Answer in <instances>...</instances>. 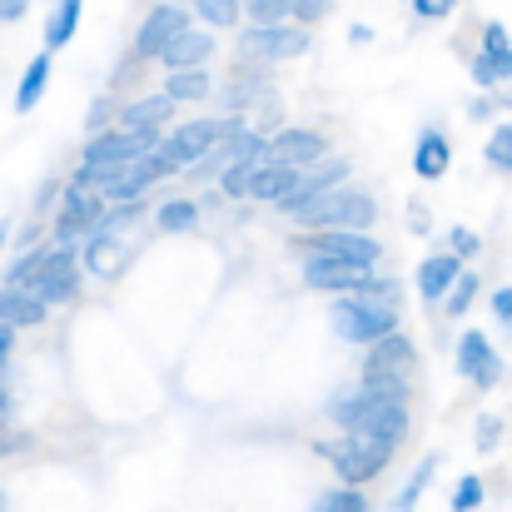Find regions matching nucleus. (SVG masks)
<instances>
[{"mask_svg": "<svg viewBox=\"0 0 512 512\" xmlns=\"http://www.w3.org/2000/svg\"><path fill=\"white\" fill-rule=\"evenodd\" d=\"M299 254L304 259H343V264H363V269H373L383 259L378 239H368L363 229H319L314 239L299 244Z\"/></svg>", "mask_w": 512, "mask_h": 512, "instance_id": "obj_7", "label": "nucleus"}, {"mask_svg": "<svg viewBox=\"0 0 512 512\" xmlns=\"http://www.w3.org/2000/svg\"><path fill=\"white\" fill-rule=\"evenodd\" d=\"M219 135H224V120H189V125H179L170 140H160V155L174 165V174L189 170V165H199L214 145H219Z\"/></svg>", "mask_w": 512, "mask_h": 512, "instance_id": "obj_8", "label": "nucleus"}, {"mask_svg": "<svg viewBox=\"0 0 512 512\" xmlns=\"http://www.w3.org/2000/svg\"><path fill=\"white\" fill-rule=\"evenodd\" d=\"M334 423L348 433L378 438L388 448H398L408 438V388L403 383H358L353 393L334 398Z\"/></svg>", "mask_w": 512, "mask_h": 512, "instance_id": "obj_1", "label": "nucleus"}, {"mask_svg": "<svg viewBox=\"0 0 512 512\" xmlns=\"http://www.w3.org/2000/svg\"><path fill=\"white\" fill-rule=\"evenodd\" d=\"M304 229H368L373 219H378V209H373V199L363 194V189H324V194H314L299 214H294Z\"/></svg>", "mask_w": 512, "mask_h": 512, "instance_id": "obj_4", "label": "nucleus"}, {"mask_svg": "<svg viewBox=\"0 0 512 512\" xmlns=\"http://www.w3.org/2000/svg\"><path fill=\"white\" fill-rule=\"evenodd\" d=\"M80 10H85V0H55V10H50V20H45V50H60V45L75 40Z\"/></svg>", "mask_w": 512, "mask_h": 512, "instance_id": "obj_19", "label": "nucleus"}, {"mask_svg": "<svg viewBox=\"0 0 512 512\" xmlns=\"http://www.w3.org/2000/svg\"><path fill=\"white\" fill-rule=\"evenodd\" d=\"M0 512H5V498H0Z\"/></svg>", "mask_w": 512, "mask_h": 512, "instance_id": "obj_48", "label": "nucleus"}, {"mask_svg": "<svg viewBox=\"0 0 512 512\" xmlns=\"http://www.w3.org/2000/svg\"><path fill=\"white\" fill-rule=\"evenodd\" d=\"M503 135H508V140H512V125H508V130H503Z\"/></svg>", "mask_w": 512, "mask_h": 512, "instance_id": "obj_47", "label": "nucleus"}, {"mask_svg": "<svg viewBox=\"0 0 512 512\" xmlns=\"http://www.w3.org/2000/svg\"><path fill=\"white\" fill-rule=\"evenodd\" d=\"M209 75H204V65L199 70H170V85H165V95H170L174 105L179 100H209Z\"/></svg>", "mask_w": 512, "mask_h": 512, "instance_id": "obj_24", "label": "nucleus"}, {"mask_svg": "<svg viewBox=\"0 0 512 512\" xmlns=\"http://www.w3.org/2000/svg\"><path fill=\"white\" fill-rule=\"evenodd\" d=\"M45 80H50V50H40V55L25 65V75H20V90H15V110H20V115L40 105V95H45Z\"/></svg>", "mask_w": 512, "mask_h": 512, "instance_id": "obj_22", "label": "nucleus"}, {"mask_svg": "<svg viewBox=\"0 0 512 512\" xmlns=\"http://www.w3.org/2000/svg\"><path fill=\"white\" fill-rule=\"evenodd\" d=\"M433 473H438V458H423V463L413 468V478L403 483V493L393 498V512H413L418 508V498H423V488L433 483Z\"/></svg>", "mask_w": 512, "mask_h": 512, "instance_id": "obj_25", "label": "nucleus"}, {"mask_svg": "<svg viewBox=\"0 0 512 512\" xmlns=\"http://www.w3.org/2000/svg\"><path fill=\"white\" fill-rule=\"evenodd\" d=\"M498 433H503V423H498V418H483V423H478V448L488 453V448L498 443Z\"/></svg>", "mask_w": 512, "mask_h": 512, "instance_id": "obj_38", "label": "nucleus"}, {"mask_svg": "<svg viewBox=\"0 0 512 512\" xmlns=\"http://www.w3.org/2000/svg\"><path fill=\"white\" fill-rule=\"evenodd\" d=\"M493 314H498L503 324H512V289H498V294H493Z\"/></svg>", "mask_w": 512, "mask_h": 512, "instance_id": "obj_40", "label": "nucleus"}, {"mask_svg": "<svg viewBox=\"0 0 512 512\" xmlns=\"http://www.w3.org/2000/svg\"><path fill=\"white\" fill-rule=\"evenodd\" d=\"M105 120H110V105H105V100H100V105H95V110H90V130H100V125H105Z\"/></svg>", "mask_w": 512, "mask_h": 512, "instance_id": "obj_44", "label": "nucleus"}, {"mask_svg": "<svg viewBox=\"0 0 512 512\" xmlns=\"http://www.w3.org/2000/svg\"><path fill=\"white\" fill-rule=\"evenodd\" d=\"M488 165H498V170H512V140L498 130L493 140H488Z\"/></svg>", "mask_w": 512, "mask_h": 512, "instance_id": "obj_34", "label": "nucleus"}, {"mask_svg": "<svg viewBox=\"0 0 512 512\" xmlns=\"http://www.w3.org/2000/svg\"><path fill=\"white\" fill-rule=\"evenodd\" d=\"M75 284H80V274H75L70 244H60V249H35V254H25V259L10 269V289H30L40 304H65V299L75 294Z\"/></svg>", "mask_w": 512, "mask_h": 512, "instance_id": "obj_3", "label": "nucleus"}, {"mask_svg": "<svg viewBox=\"0 0 512 512\" xmlns=\"http://www.w3.org/2000/svg\"><path fill=\"white\" fill-rule=\"evenodd\" d=\"M473 289H478V284H473V279H463V284L453 289V299H448V309H453V314H463V309L473 304Z\"/></svg>", "mask_w": 512, "mask_h": 512, "instance_id": "obj_37", "label": "nucleus"}, {"mask_svg": "<svg viewBox=\"0 0 512 512\" xmlns=\"http://www.w3.org/2000/svg\"><path fill=\"white\" fill-rule=\"evenodd\" d=\"M413 373V343L403 339L398 329L373 339L368 358H363V383H403Z\"/></svg>", "mask_w": 512, "mask_h": 512, "instance_id": "obj_10", "label": "nucleus"}, {"mask_svg": "<svg viewBox=\"0 0 512 512\" xmlns=\"http://www.w3.org/2000/svg\"><path fill=\"white\" fill-rule=\"evenodd\" d=\"M299 174L304 170H294V165H269V160H259V165H254V179H249V194H254V199H274V204H279V199L299 184Z\"/></svg>", "mask_w": 512, "mask_h": 512, "instance_id": "obj_17", "label": "nucleus"}, {"mask_svg": "<svg viewBox=\"0 0 512 512\" xmlns=\"http://www.w3.org/2000/svg\"><path fill=\"white\" fill-rule=\"evenodd\" d=\"M10 413V393H5V383H0V418Z\"/></svg>", "mask_w": 512, "mask_h": 512, "instance_id": "obj_45", "label": "nucleus"}, {"mask_svg": "<svg viewBox=\"0 0 512 512\" xmlns=\"http://www.w3.org/2000/svg\"><path fill=\"white\" fill-rule=\"evenodd\" d=\"M413 170H418V179H443V174H448V140H443L438 130H428V135L418 140Z\"/></svg>", "mask_w": 512, "mask_h": 512, "instance_id": "obj_23", "label": "nucleus"}, {"mask_svg": "<svg viewBox=\"0 0 512 512\" xmlns=\"http://www.w3.org/2000/svg\"><path fill=\"white\" fill-rule=\"evenodd\" d=\"M453 249H458V254H478V234H468V229H453Z\"/></svg>", "mask_w": 512, "mask_h": 512, "instance_id": "obj_41", "label": "nucleus"}, {"mask_svg": "<svg viewBox=\"0 0 512 512\" xmlns=\"http://www.w3.org/2000/svg\"><path fill=\"white\" fill-rule=\"evenodd\" d=\"M309 512H368V503H363L358 488H334V493H324Z\"/></svg>", "mask_w": 512, "mask_h": 512, "instance_id": "obj_28", "label": "nucleus"}, {"mask_svg": "<svg viewBox=\"0 0 512 512\" xmlns=\"http://www.w3.org/2000/svg\"><path fill=\"white\" fill-rule=\"evenodd\" d=\"M194 15L224 30V25H239V0H194Z\"/></svg>", "mask_w": 512, "mask_h": 512, "instance_id": "obj_27", "label": "nucleus"}, {"mask_svg": "<svg viewBox=\"0 0 512 512\" xmlns=\"http://www.w3.org/2000/svg\"><path fill=\"white\" fill-rule=\"evenodd\" d=\"M179 30H189V10L184 5H155L135 35V55H160Z\"/></svg>", "mask_w": 512, "mask_h": 512, "instance_id": "obj_14", "label": "nucleus"}, {"mask_svg": "<svg viewBox=\"0 0 512 512\" xmlns=\"http://www.w3.org/2000/svg\"><path fill=\"white\" fill-rule=\"evenodd\" d=\"M324 453H329L334 473L343 478V488H363V483H373V478L388 468V458H393V448H388V443L363 438V433H348L343 443L324 448Z\"/></svg>", "mask_w": 512, "mask_h": 512, "instance_id": "obj_5", "label": "nucleus"}, {"mask_svg": "<svg viewBox=\"0 0 512 512\" xmlns=\"http://www.w3.org/2000/svg\"><path fill=\"white\" fill-rule=\"evenodd\" d=\"M458 368H463V378H473L478 388H493V383L503 378V358L493 353V343L483 339V334H463V348H458Z\"/></svg>", "mask_w": 512, "mask_h": 512, "instance_id": "obj_15", "label": "nucleus"}, {"mask_svg": "<svg viewBox=\"0 0 512 512\" xmlns=\"http://www.w3.org/2000/svg\"><path fill=\"white\" fill-rule=\"evenodd\" d=\"M194 214H199V209H194L189 199H170V204L160 209V229L179 234V229H189V224H194Z\"/></svg>", "mask_w": 512, "mask_h": 512, "instance_id": "obj_31", "label": "nucleus"}, {"mask_svg": "<svg viewBox=\"0 0 512 512\" xmlns=\"http://www.w3.org/2000/svg\"><path fill=\"white\" fill-rule=\"evenodd\" d=\"M174 115V100L170 95H150V100H135V105H125V130H160L165 120Z\"/></svg>", "mask_w": 512, "mask_h": 512, "instance_id": "obj_21", "label": "nucleus"}, {"mask_svg": "<svg viewBox=\"0 0 512 512\" xmlns=\"http://www.w3.org/2000/svg\"><path fill=\"white\" fill-rule=\"evenodd\" d=\"M473 508H483V478H463L458 488H453V512H473Z\"/></svg>", "mask_w": 512, "mask_h": 512, "instance_id": "obj_32", "label": "nucleus"}, {"mask_svg": "<svg viewBox=\"0 0 512 512\" xmlns=\"http://www.w3.org/2000/svg\"><path fill=\"white\" fill-rule=\"evenodd\" d=\"M483 50H493V55H508V50H512L508 30H503V25H488V30H483Z\"/></svg>", "mask_w": 512, "mask_h": 512, "instance_id": "obj_36", "label": "nucleus"}, {"mask_svg": "<svg viewBox=\"0 0 512 512\" xmlns=\"http://www.w3.org/2000/svg\"><path fill=\"white\" fill-rule=\"evenodd\" d=\"M309 50V30L304 25H254L239 35V60L264 65V60H294Z\"/></svg>", "mask_w": 512, "mask_h": 512, "instance_id": "obj_6", "label": "nucleus"}, {"mask_svg": "<svg viewBox=\"0 0 512 512\" xmlns=\"http://www.w3.org/2000/svg\"><path fill=\"white\" fill-rule=\"evenodd\" d=\"M334 329L353 343H373V339H383V334H393V329H398L393 284H378V279H373L368 289L339 299V304H334Z\"/></svg>", "mask_w": 512, "mask_h": 512, "instance_id": "obj_2", "label": "nucleus"}, {"mask_svg": "<svg viewBox=\"0 0 512 512\" xmlns=\"http://www.w3.org/2000/svg\"><path fill=\"white\" fill-rule=\"evenodd\" d=\"M324 155H329V140L314 135V130H279L274 140H264V160H269V165H294V170H304V165H314V160H324Z\"/></svg>", "mask_w": 512, "mask_h": 512, "instance_id": "obj_12", "label": "nucleus"}, {"mask_svg": "<svg viewBox=\"0 0 512 512\" xmlns=\"http://www.w3.org/2000/svg\"><path fill=\"white\" fill-rule=\"evenodd\" d=\"M473 80H478V85H498V80H512V50H508V55H493V50H483V55L473 60Z\"/></svg>", "mask_w": 512, "mask_h": 512, "instance_id": "obj_26", "label": "nucleus"}, {"mask_svg": "<svg viewBox=\"0 0 512 512\" xmlns=\"http://www.w3.org/2000/svg\"><path fill=\"white\" fill-rule=\"evenodd\" d=\"M463 274V264L453 259V254H438V259H428L423 269H418V289H423V299H443L448 289H453V279Z\"/></svg>", "mask_w": 512, "mask_h": 512, "instance_id": "obj_20", "label": "nucleus"}, {"mask_svg": "<svg viewBox=\"0 0 512 512\" xmlns=\"http://www.w3.org/2000/svg\"><path fill=\"white\" fill-rule=\"evenodd\" d=\"M254 25H289V0H249Z\"/></svg>", "mask_w": 512, "mask_h": 512, "instance_id": "obj_30", "label": "nucleus"}, {"mask_svg": "<svg viewBox=\"0 0 512 512\" xmlns=\"http://www.w3.org/2000/svg\"><path fill=\"white\" fill-rule=\"evenodd\" d=\"M110 249H115L110 239H95V244H90V269H105V264H110Z\"/></svg>", "mask_w": 512, "mask_h": 512, "instance_id": "obj_39", "label": "nucleus"}, {"mask_svg": "<svg viewBox=\"0 0 512 512\" xmlns=\"http://www.w3.org/2000/svg\"><path fill=\"white\" fill-rule=\"evenodd\" d=\"M25 15V0H0V20H20Z\"/></svg>", "mask_w": 512, "mask_h": 512, "instance_id": "obj_42", "label": "nucleus"}, {"mask_svg": "<svg viewBox=\"0 0 512 512\" xmlns=\"http://www.w3.org/2000/svg\"><path fill=\"white\" fill-rule=\"evenodd\" d=\"M10 348H15V329H10V324H0V363L10 358Z\"/></svg>", "mask_w": 512, "mask_h": 512, "instance_id": "obj_43", "label": "nucleus"}, {"mask_svg": "<svg viewBox=\"0 0 512 512\" xmlns=\"http://www.w3.org/2000/svg\"><path fill=\"white\" fill-rule=\"evenodd\" d=\"M254 165H259V160H244V165H229V170H224V194H229V199H244V194H249Z\"/></svg>", "mask_w": 512, "mask_h": 512, "instance_id": "obj_33", "label": "nucleus"}, {"mask_svg": "<svg viewBox=\"0 0 512 512\" xmlns=\"http://www.w3.org/2000/svg\"><path fill=\"white\" fill-rule=\"evenodd\" d=\"M209 55H214V35H209V30H194V25H189V30H179L170 45L160 50L165 70H199Z\"/></svg>", "mask_w": 512, "mask_h": 512, "instance_id": "obj_16", "label": "nucleus"}, {"mask_svg": "<svg viewBox=\"0 0 512 512\" xmlns=\"http://www.w3.org/2000/svg\"><path fill=\"white\" fill-rule=\"evenodd\" d=\"M304 284L309 289H334V294H358L373 284V269L343 264V259H304Z\"/></svg>", "mask_w": 512, "mask_h": 512, "instance_id": "obj_13", "label": "nucleus"}, {"mask_svg": "<svg viewBox=\"0 0 512 512\" xmlns=\"http://www.w3.org/2000/svg\"><path fill=\"white\" fill-rule=\"evenodd\" d=\"M160 145V130H110L85 145V165H130Z\"/></svg>", "mask_w": 512, "mask_h": 512, "instance_id": "obj_9", "label": "nucleus"}, {"mask_svg": "<svg viewBox=\"0 0 512 512\" xmlns=\"http://www.w3.org/2000/svg\"><path fill=\"white\" fill-rule=\"evenodd\" d=\"M110 214H105V199L95 194V189H65V204H60V219H55V239L60 244H70V239H80V234H90V229H100Z\"/></svg>", "mask_w": 512, "mask_h": 512, "instance_id": "obj_11", "label": "nucleus"}, {"mask_svg": "<svg viewBox=\"0 0 512 512\" xmlns=\"http://www.w3.org/2000/svg\"><path fill=\"white\" fill-rule=\"evenodd\" d=\"M334 10V0H289V25H319L324 15Z\"/></svg>", "mask_w": 512, "mask_h": 512, "instance_id": "obj_29", "label": "nucleus"}, {"mask_svg": "<svg viewBox=\"0 0 512 512\" xmlns=\"http://www.w3.org/2000/svg\"><path fill=\"white\" fill-rule=\"evenodd\" d=\"M453 5H458V0H413L418 20H443V15H453Z\"/></svg>", "mask_w": 512, "mask_h": 512, "instance_id": "obj_35", "label": "nucleus"}, {"mask_svg": "<svg viewBox=\"0 0 512 512\" xmlns=\"http://www.w3.org/2000/svg\"><path fill=\"white\" fill-rule=\"evenodd\" d=\"M0 244H5V224H0Z\"/></svg>", "mask_w": 512, "mask_h": 512, "instance_id": "obj_46", "label": "nucleus"}, {"mask_svg": "<svg viewBox=\"0 0 512 512\" xmlns=\"http://www.w3.org/2000/svg\"><path fill=\"white\" fill-rule=\"evenodd\" d=\"M45 319V304L30 294V289H5L0 294V324H10V329H35Z\"/></svg>", "mask_w": 512, "mask_h": 512, "instance_id": "obj_18", "label": "nucleus"}]
</instances>
